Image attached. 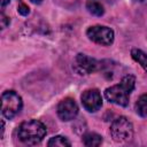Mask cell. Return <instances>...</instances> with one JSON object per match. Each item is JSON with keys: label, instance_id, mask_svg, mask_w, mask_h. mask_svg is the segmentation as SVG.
I'll use <instances>...</instances> for the list:
<instances>
[{"label": "cell", "instance_id": "9a60e30c", "mask_svg": "<svg viewBox=\"0 0 147 147\" xmlns=\"http://www.w3.org/2000/svg\"><path fill=\"white\" fill-rule=\"evenodd\" d=\"M9 23H10L9 17H8V16H6L3 13H1V14H0V24H1V29L7 28V26L9 25Z\"/></svg>", "mask_w": 147, "mask_h": 147}, {"label": "cell", "instance_id": "ba28073f", "mask_svg": "<svg viewBox=\"0 0 147 147\" xmlns=\"http://www.w3.org/2000/svg\"><path fill=\"white\" fill-rule=\"evenodd\" d=\"M75 62H76L77 69L80 72H84L85 75L99 71L101 69V67H102L101 62H99L95 59L90 57V56H87L85 54H77V56L75 59Z\"/></svg>", "mask_w": 147, "mask_h": 147}, {"label": "cell", "instance_id": "5bb4252c", "mask_svg": "<svg viewBox=\"0 0 147 147\" xmlns=\"http://www.w3.org/2000/svg\"><path fill=\"white\" fill-rule=\"evenodd\" d=\"M17 11L22 15V16H26V15H29V13H30V9H29V7L25 5V3H23V2H20V5H18V7H17Z\"/></svg>", "mask_w": 147, "mask_h": 147}, {"label": "cell", "instance_id": "6da1fadb", "mask_svg": "<svg viewBox=\"0 0 147 147\" xmlns=\"http://www.w3.org/2000/svg\"><path fill=\"white\" fill-rule=\"evenodd\" d=\"M136 85V78L132 75H125L121 83L117 85H113L105 91V98L117 106L126 107L129 105L130 93L133 91Z\"/></svg>", "mask_w": 147, "mask_h": 147}, {"label": "cell", "instance_id": "52a82bcc", "mask_svg": "<svg viewBox=\"0 0 147 147\" xmlns=\"http://www.w3.org/2000/svg\"><path fill=\"white\" fill-rule=\"evenodd\" d=\"M77 114H78V106L74 99L65 98L59 102L57 115L62 121H64V122L71 121L77 116Z\"/></svg>", "mask_w": 147, "mask_h": 147}, {"label": "cell", "instance_id": "8fae6325", "mask_svg": "<svg viewBox=\"0 0 147 147\" xmlns=\"http://www.w3.org/2000/svg\"><path fill=\"white\" fill-rule=\"evenodd\" d=\"M131 56L136 62H138L147 71V54L145 52H142L141 49H138V48H133L131 51Z\"/></svg>", "mask_w": 147, "mask_h": 147}, {"label": "cell", "instance_id": "30bf717a", "mask_svg": "<svg viewBox=\"0 0 147 147\" xmlns=\"http://www.w3.org/2000/svg\"><path fill=\"white\" fill-rule=\"evenodd\" d=\"M86 9L88 10L90 14H92L94 16H102L105 13L103 6L95 0H88L86 2Z\"/></svg>", "mask_w": 147, "mask_h": 147}, {"label": "cell", "instance_id": "ac0fdd59", "mask_svg": "<svg viewBox=\"0 0 147 147\" xmlns=\"http://www.w3.org/2000/svg\"><path fill=\"white\" fill-rule=\"evenodd\" d=\"M138 1H140V2H147V0H138Z\"/></svg>", "mask_w": 147, "mask_h": 147}, {"label": "cell", "instance_id": "2e32d148", "mask_svg": "<svg viewBox=\"0 0 147 147\" xmlns=\"http://www.w3.org/2000/svg\"><path fill=\"white\" fill-rule=\"evenodd\" d=\"M10 1H11V0H0V3H1L2 7H5V6H7Z\"/></svg>", "mask_w": 147, "mask_h": 147}, {"label": "cell", "instance_id": "5b68a950", "mask_svg": "<svg viewBox=\"0 0 147 147\" xmlns=\"http://www.w3.org/2000/svg\"><path fill=\"white\" fill-rule=\"evenodd\" d=\"M86 36L90 40H92L95 44L102 45V46H109L114 42L115 33L113 29L105 26V25H93L90 26L86 31Z\"/></svg>", "mask_w": 147, "mask_h": 147}, {"label": "cell", "instance_id": "3957f363", "mask_svg": "<svg viewBox=\"0 0 147 147\" xmlns=\"http://www.w3.org/2000/svg\"><path fill=\"white\" fill-rule=\"evenodd\" d=\"M23 101L22 98L15 91H6L1 95V113L2 115L11 119L22 109Z\"/></svg>", "mask_w": 147, "mask_h": 147}, {"label": "cell", "instance_id": "277c9868", "mask_svg": "<svg viewBox=\"0 0 147 147\" xmlns=\"http://www.w3.org/2000/svg\"><path fill=\"white\" fill-rule=\"evenodd\" d=\"M110 136L117 142H125L133 137V125L125 117L119 116L110 125Z\"/></svg>", "mask_w": 147, "mask_h": 147}, {"label": "cell", "instance_id": "e0dca14e", "mask_svg": "<svg viewBox=\"0 0 147 147\" xmlns=\"http://www.w3.org/2000/svg\"><path fill=\"white\" fill-rule=\"evenodd\" d=\"M30 1H31L32 3H34V5H40L44 0H30Z\"/></svg>", "mask_w": 147, "mask_h": 147}, {"label": "cell", "instance_id": "9c48e42d", "mask_svg": "<svg viewBox=\"0 0 147 147\" xmlns=\"http://www.w3.org/2000/svg\"><path fill=\"white\" fill-rule=\"evenodd\" d=\"M83 144L87 147L100 146L102 144V137L94 132H88L83 136Z\"/></svg>", "mask_w": 147, "mask_h": 147}, {"label": "cell", "instance_id": "4fadbf2b", "mask_svg": "<svg viewBox=\"0 0 147 147\" xmlns=\"http://www.w3.org/2000/svg\"><path fill=\"white\" fill-rule=\"evenodd\" d=\"M47 145H48L49 147H69V146H71L70 141H69L65 137H63V136H55V137H52V138L48 140Z\"/></svg>", "mask_w": 147, "mask_h": 147}, {"label": "cell", "instance_id": "7c38bea8", "mask_svg": "<svg viewBox=\"0 0 147 147\" xmlns=\"http://www.w3.org/2000/svg\"><path fill=\"white\" fill-rule=\"evenodd\" d=\"M136 111L142 117L147 116V94H142L139 96L136 102Z\"/></svg>", "mask_w": 147, "mask_h": 147}, {"label": "cell", "instance_id": "7a4b0ae2", "mask_svg": "<svg viewBox=\"0 0 147 147\" xmlns=\"http://www.w3.org/2000/svg\"><path fill=\"white\" fill-rule=\"evenodd\" d=\"M46 126L37 119L23 122L17 127V138L25 145H37L46 136Z\"/></svg>", "mask_w": 147, "mask_h": 147}, {"label": "cell", "instance_id": "8992f818", "mask_svg": "<svg viewBox=\"0 0 147 147\" xmlns=\"http://www.w3.org/2000/svg\"><path fill=\"white\" fill-rule=\"evenodd\" d=\"M80 100H82L83 107L90 113L98 111L102 106V98L100 92L96 88L84 91L83 94L80 95Z\"/></svg>", "mask_w": 147, "mask_h": 147}]
</instances>
